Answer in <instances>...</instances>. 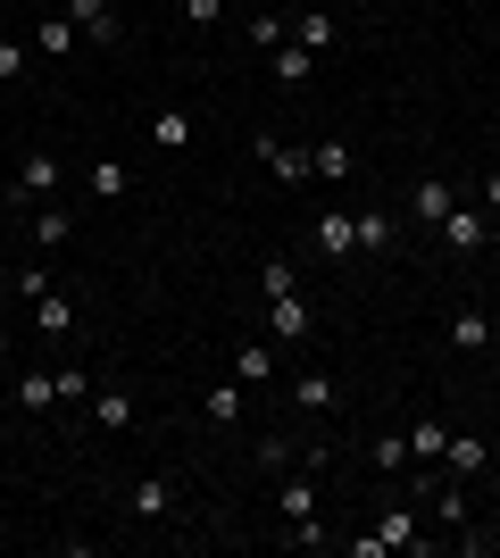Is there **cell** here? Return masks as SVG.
<instances>
[{
  "mask_svg": "<svg viewBox=\"0 0 500 558\" xmlns=\"http://www.w3.org/2000/svg\"><path fill=\"white\" fill-rule=\"evenodd\" d=\"M417 542H426V534H417V517H408V509H383V525H376V534H351V558H383V550H417Z\"/></svg>",
  "mask_w": 500,
  "mask_h": 558,
  "instance_id": "cell-1",
  "label": "cell"
},
{
  "mask_svg": "<svg viewBox=\"0 0 500 558\" xmlns=\"http://www.w3.org/2000/svg\"><path fill=\"white\" fill-rule=\"evenodd\" d=\"M276 509H284L292 542H317V475H284V492H276Z\"/></svg>",
  "mask_w": 500,
  "mask_h": 558,
  "instance_id": "cell-2",
  "label": "cell"
},
{
  "mask_svg": "<svg viewBox=\"0 0 500 558\" xmlns=\"http://www.w3.org/2000/svg\"><path fill=\"white\" fill-rule=\"evenodd\" d=\"M251 150H259L267 175H284V184H309V150H301V142H284V134H251Z\"/></svg>",
  "mask_w": 500,
  "mask_h": 558,
  "instance_id": "cell-3",
  "label": "cell"
},
{
  "mask_svg": "<svg viewBox=\"0 0 500 558\" xmlns=\"http://www.w3.org/2000/svg\"><path fill=\"white\" fill-rule=\"evenodd\" d=\"M442 242H451L459 258H476L484 242H492V217H484V209H467V201H451V217H442Z\"/></svg>",
  "mask_w": 500,
  "mask_h": 558,
  "instance_id": "cell-4",
  "label": "cell"
},
{
  "mask_svg": "<svg viewBox=\"0 0 500 558\" xmlns=\"http://www.w3.org/2000/svg\"><path fill=\"white\" fill-rule=\"evenodd\" d=\"M59 201V150H25L17 159V192H9V201Z\"/></svg>",
  "mask_w": 500,
  "mask_h": 558,
  "instance_id": "cell-5",
  "label": "cell"
},
{
  "mask_svg": "<svg viewBox=\"0 0 500 558\" xmlns=\"http://www.w3.org/2000/svg\"><path fill=\"white\" fill-rule=\"evenodd\" d=\"M125 517H134V525L175 517V475H143V484H134V500H125Z\"/></svg>",
  "mask_w": 500,
  "mask_h": 558,
  "instance_id": "cell-6",
  "label": "cell"
},
{
  "mask_svg": "<svg viewBox=\"0 0 500 558\" xmlns=\"http://www.w3.org/2000/svg\"><path fill=\"white\" fill-rule=\"evenodd\" d=\"M34 50H42V59H75V50H84V25H75L68 9H50V17L34 25Z\"/></svg>",
  "mask_w": 500,
  "mask_h": 558,
  "instance_id": "cell-7",
  "label": "cell"
},
{
  "mask_svg": "<svg viewBox=\"0 0 500 558\" xmlns=\"http://www.w3.org/2000/svg\"><path fill=\"white\" fill-rule=\"evenodd\" d=\"M351 167H358V150H351L342 134L309 142V175H317V184H351Z\"/></svg>",
  "mask_w": 500,
  "mask_h": 558,
  "instance_id": "cell-8",
  "label": "cell"
},
{
  "mask_svg": "<svg viewBox=\"0 0 500 558\" xmlns=\"http://www.w3.org/2000/svg\"><path fill=\"white\" fill-rule=\"evenodd\" d=\"M317 251H326L333 267H342V258H358V217H351V209H326V217H317Z\"/></svg>",
  "mask_w": 500,
  "mask_h": 558,
  "instance_id": "cell-9",
  "label": "cell"
},
{
  "mask_svg": "<svg viewBox=\"0 0 500 558\" xmlns=\"http://www.w3.org/2000/svg\"><path fill=\"white\" fill-rule=\"evenodd\" d=\"M292 43H301V50H317V59H326V50L342 43V17H333V9H301V17H292Z\"/></svg>",
  "mask_w": 500,
  "mask_h": 558,
  "instance_id": "cell-10",
  "label": "cell"
},
{
  "mask_svg": "<svg viewBox=\"0 0 500 558\" xmlns=\"http://www.w3.org/2000/svg\"><path fill=\"white\" fill-rule=\"evenodd\" d=\"M451 201H459V192L442 184V175H417V184H408V217H426V226H442V217H451Z\"/></svg>",
  "mask_w": 500,
  "mask_h": 558,
  "instance_id": "cell-11",
  "label": "cell"
},
{
  "mask_svg": "<svg viewBox=\"0 0 500 558\" xmlns=\"http://www.w3.org/2000/svg\"><path fill=\"white\" fill-rule=\"evenodd\" d=\"M242 400H251V384H242V375H225V384H209V392H200V417H209V425H234Z\"/></svg>",
  "mask_w": 500,
  "mask_h": 558,
  "instance_id": "cell-12",
  "label": "cell"
},
{
  "mask_svg": "<svg viewBox=\"0 0 500 558\" xmlns=\"http://www.w3.org/2000/svg\"><path fill=\"white\" fill-rule=\"evenodd\" d=\"M84 192H93V201H125V192H134V167L125 159H93L84 167Z\"/></svg>",
  "mask_w": 500,
  "mask_h": 558,
  "instance_id": "cell-13",
  "label": "cell"
},
{
  "mask_svg": "<svg viewBox=\"0 0 500 558\" xmlns=\"http://www.w3.org/2000/svg\"><path fill=\"white\" fill-rule=\"evenodd\" d=\"M68 17L84 25V43H100V50L118 43V9H109V0H68Z\"/></svg>",
  "mask_w": 500,
  "mask_h": 558,
  "instance_id": "cell-14",
  "label": "cell"
},
{
  "mask_svg": "<svg viewBox=\"0 0 500 558\" xmlns=\"http://www.w3.org/2000/svg\"><path fill=\"white\" fill-rule=\"evenodd\" d=\"M267 333H276V342H301V333H309V301H301V292L267 301Z\"/></svg>",
  "mask_w": 500,
  "mask_h": 558,
  "instance_id": "cell-15",
  "label": "cell"
},
{
  "mask_svg": "<svg viewBox=\"0 0 500 558\" xmlns=\"http://www.w3.org/2000/svg\"><path fill=\"white\" fill-rule=\"evenodd\" d=\"M267 75H276V84H309V75H317V50L276 43V50H267Z\"/></svg>",
  "mask_w": 500,
  "mask_h": 558,
  "instance_id": "cell-16",
  "label": "cell"
},
{
  "mask_svg": "<svg viewBox=\"0 0 500 558\" xmlns=\"http://www.w3.org/2000/svg\"><path fill=\"white\" fill-rule=\"evenodd\" d=\"M234 375L251 384V392H259V384H276V350H267V342H242V350H234Z\"/></svg>",
  "mask_w": 500,
  "mask_h": 558,
  "instance_id": "cell-17",
  "label": "cell"
},
{
  "mask_svg": "<svg viewBox=\"0 0 500 558\" xmlns=\"http://www.w3.org/2000/svg\"><path fill=\"white\" fill-rule=\"evenodd\" d=\"M34 326H42V333H75V301L59 292V283H50L42 301H34Z\"/></svg>",
  "mask_w": 500,
  "mask_h": 558,
  "instance_id": "cell-18",
  "label": "cell"
},
{
  "mask_svg": "<svg viewBox=\"0 0 500 558\" xmlns=\"http://www.w3.org/2000/svg\"><path fill=\"white\" fill-rule=\"evenodd\" d=\"M434 509H442V534H467V517H476V500H467V492H459V475L442 492H434Z\"/></svg>",
  "mask_w": 500,
  "mask_h": 558,
  "instance_id": "cell-19",
  "label": "cell"
},
{
  "mask_svg": "<svg viewBox=\"0 0 500 558\" xmlns=\"http://www.w3.org/2000/svg\"><path fill=\"white\" fill-rule=\"evenodd\" d=\"M442 450H451V434H442V425H434V417H417V425H408V459L442 466Z\"/></svg>",
  "mask_w": 500,
  "mask_h": 558,
  "instance_id": "cell-20",
  "label": "cell"
},
{
  "mask_svg": "<svg viewBox=\"0 0 500 558\" xmlns=\"http://www.w3.org/2000/svg\"><path fill=\"white\" fill-rule=\"evenodd\" d=\"M292 400H301V409H317V417H326V409H342V392H333V375H326V367L301 375V384H292Z\"/></svg>",
  "mask_w": 500,
  "mask_h": 558,
  "instance_id": "cell-21",
  "label": "cell"
},
{
  "mask_svg": "<svg viewBox=\"0 0 500 558\" xmlns=\"http://www.w3.org/2000/svg\"><path fill=\"white\" fill-rule=\"evenodd\" d=\"M184 142H192V117L184 109H159V117H150V150H184Z\"/></svg>",
  "mask_w": 500,
  "mask_h": 558,
  "instance_id": "cell-22",
  "label": "cell"
},
{
  "mask_svg": "<svg viewBox=\"0 0 500 558\" xmlns=\"http://www.w3.org/2000/svg\"><path fill=\"white\" fill-rule=\"evenodd\" d=\"M492 342V317H484V308H459L451 317V350H484Z\"/></svg>",
  "mask_w": 500,
  "mask_h": 558,
  "instance_id": "cell-23",
  "label": "cell"
},
{
  "mask_svg": "<svg viewBox=\"0 0 500 558\" xmlns=\"http://www.w3.org/2000/svg\"><path fill=\"white\" fill-rule=\"evenodd\" d=\"M442 459H451V475H484V466H492V450H484L476 434H451V450H442Z\"/></svg>",
  "mask_w": 500,
  "mask_h": 558,
  "instance_id": "cell-24",
  "label": "cell"
},
{
  "mask_svg": "<svg viewBox=\"0 0 500 558\" xmlns=\"http://www.w3.org/2000/svg\"><path fill=\"white\" fill-rule=\"evenodd\" d=\"M17 409H59V375H17Z\"/></svg>",
  "mask_w": 500,
  "mask_h": 558,
  "instance_id": "cell-25",
  "label": "cell"
},
{
  "mask_svg": "<svg viewBox=\"0 0 500 558\" xmlns=\"http://www.w3.org/2000/svg\"><path fill=\"white\" fill-rule=\"evenodd\" d=\"M68 233H75V209H34V242H42V251H59Z\"/></svg>",
  "mask_w": 500,
  "mask_h": 558,
  "instance_id": "cell-26",
  "label": "cell"
},
{
  "mask_svg": "<svg viewBox=\"0 0 500 558\" xmlns=\"http://www.w3.org/2000/svg\"><path fill=\"white\" fill-rule=\"evenodd\" d=\"M259 292H267V301H284V292H301V267H284V258H267V267H259Z\"/></svg>",
  "mask_w": 500,
  "mask_h": 558,
  "instance_id": "cell-27",
  "label": "cell"
},
{
  "mask_svg": "<svg viewBox=\"0 0 500 558\" xmlns=\"http://www.w3.org/2000/svg\"><path fill=\"white\" fill-rule=\"evenodd\" d=\"M392 233H401L392 217H383V209H367V217H358V251H392Z\"/></svg>",
  "mask_w": 500,
  "mask_h": 558,
  "instance_id": "cell-28",
  "label": "cell"
},
{
  "mask_svg": "<svg viewBox=\"0 0 500 558\" xmlns=\"http://www.w3.org/2000/svg\"><path fill=\"white\" fill-rule=\"evenodd\" d=\"M93 417L109 425V434H125V425H134V400H125V392H100V400H93Z\"/></svg>",
  "mask_w": 500,
  "mask_h": 558,
  "instance_id": "cell-29",
  "label": "cell"
},
{
  "mask_svg": "<svg viewBox=\"0 0 500 558\" xmlns=\"http://www.w3.org/2000/svg\"><path fill=\"white\" fill-rule=\"evenodd\" d=\"M17 75H34V50H25V43H0V84H17Z\"/></svg>",
  "mask_w": 500,
  "mask_h": 558,
  "instance_id": "cell-30",
  "label": "cell"
},
{
  "mask_svg": "<svg viewBox=\"0 0 500 558\" xmlns=\"http://www.w3.org/2000/svg\"><path fill=\"white\" fill-rule=\"evenodd\" d=\"M251 43L276 50V43H292V25H284V17H251Z\"/></svg>",
  "mask_w": 500,
  "mask_h": 558,
  "instance_id": "cell-31",
  "label": "cell"
},
{
  "mask_svg": "<svg viewBox=\"0 0 500 558\" xmlns=\"http://www.w3.org/2000/svg\"><path fill=\"white\" fill-rule=\"evenodd\" d=\"M184 17L192 25H217V17H225V0H184Z\"/></svg>",
  "mask_w": 500,
  "mask_h": 558,
  "instance_id": "cell-32",
  "label": "cell"
},
{
  "mask_svg": "<svg viewBox=\"0 0 500 558\" xmlns=\"http://www.w3.org/2000/svg\"><path fill=\"white\" fill-rule=\"evenodd\" d=\"M484 550H492V558H500V534H484Z\"/></svg>",
  "mask_w": 500,
  "mask_h": 558,
  "instance_id": "cell-33",
  "label": "cell"
},
{
  "mask_svg": "<svg viewBox=\"0 0 500 558\" xmlns=\"http://www.w3.org/2000/svg\"><path fill=\"white\" fill-rule=\"evenodd\" d=\"M492 466H500V450H492ZM492 500H500V484H492Z\"/></svg>",
  "mask_w": 500,
  "mask_h": 558,
  "instance_id": "cell-34",
  "label": "cell"
},
{
  "mask_svg": "<svg viewBox=\"0 0 500 558\" xmlns=\"http://www.w3.org/2000/svg\"><path fill=\"white\" fill-rule=\"evenodd\" d=\"M0 9H9V0H0Z\"/></svg>",
  "mask_w": 500,
  "mask_h": 558,
  "instance_id": "cell-35",
  "label": "cell"
}]
</instances>
